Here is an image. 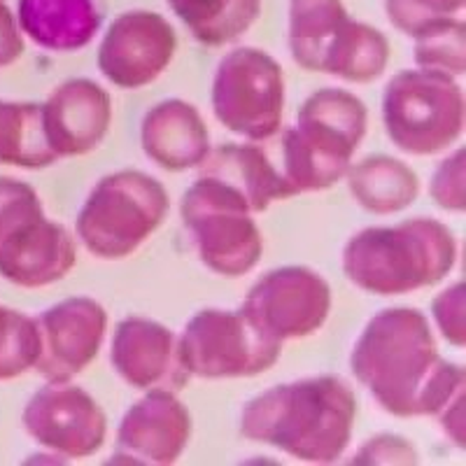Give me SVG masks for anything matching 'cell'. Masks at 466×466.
Wrapping results in <instances>:
<instances>
[{"label": "cell", "mask_w": 466, "mask_h": 466, "mask_svg": "<svg viewBox=\"0 0 466 466\" xmlns=\"http://www.w3.org/2000/svg\"><path fill=\"white\" fill-rule=\"evenodd\" d=\"M357 397L339 376L282 382L245 403L240 434L301 461L340 460L352 441Z\"/></svg>", "instance_id": "1"}, {"label": "cell", "mask_w": 466, "mask_h": 466, "mask_svg": "<svg viewBox=\"0 0 466 466\" xmlns=\"http://www.w3.org/2000/svg\"><path fill=\"white\" fill-rule=\"evenodd\" d=\"M434 334L415 308H385L355 343L350 369L390 415L415 418L441 366Z\"/></svg>", "instance_id": "2"}, {"label": "cell", "mask_w": 466, "mask_h": 466, "mask_svg": "<svg viewBox=\"0 0 466 466\" xmlns=\"http://www.w3.org/2000/svg\"><path fill=\"white\" fill-rule=\"evenodd\" d=\"M457 259L451 228L431 218L355 233L343 249V273L360 289L399 297L443 280Z\"/></svg>", "instance_id": "3"}, {"label": "cell", "mask_w": 466, "mask_h": 466, "mask_svg": "<svg viewBox=\"0 0 466 466\" xmlns=\"http://www.w3.org/2000/svg\"><path fill=\"white\" fill-rule=\"evenodd\" d=\"M364 103L343 89H319L299 110L297 127L282 131V175L297 194L339 185L366 136Z\"/></svg>", "instance_id": "4"}, {"label": "cell", "mask_w": 466, "mask_h": 466, "mask_svg": "<svg viewBox=\"0 0 466 466\" xmlns=\"http://www.w3.org/2000/svg\"><path fill=\"white\" fill-rule=\"evenodd\" d=\"M289 49L301 68L366 85L390 64L378 28L355 22L340 0H289Z\"/></svg>", "instance_id": "5"}, {"label": "cell", "mask_w": 466, "mask_h": 466, "mask_svg": "<svg viewBox=\"0 0 466 466\" xmlns=\"http://www.w3.org/2000/svg\"><path fill=\"white\" fill-rule=\"evenodd\" d=\"M75 261L73 236L47 219L35 189L0 175V276L35 289L68 276Z\"/></svg>", "instance_id": "6"}, {"label": "cell", "mask_w": 466, "mask_h": 466, "mask_svg": "<svg viewBox=\"0 0 466 466\" xmlns=\"http://www.w3.org/2000/svg\"><path fill=\"white\" fill-rule=\"evenodd\" d=\"M164 185L140 170H119L91 189L77 215V236L98 259L131 257L168 215Z\"/></svg>", "instance_id": "7"}, {"label": "cell", "mask_w": 466, "mask_h": 466, "mask_svg": "<svg viewBox=\"0 0 466 466\" xmlns=\"http://www.w3.org/2000/svg\"><path fill=\"white\" fill-rule=\"evenodd\" d=\"M382 122L390 140L406 154H439L464 131V91L451 75L401 70L385 86Z\"/></svg>", "instance_id": "8"}, {"label": "cell", "mask_w": 466, "mask_h": 466, "mask_svg": "<svg viewBox=\"0 0 466 466\" xmlns=\"http://www.w3.org/2000/svg\"><path fill=\"white\" fill-rule=\"evenodd\" d=\"M182 219L212 273L240 278L259 264L264 240L252 210L222 182L201 175L182 197Z\"/></svg>", "instance_id": "9"}, {"label": "cell", "mask_w": 466, "mask_h": 466, "mask_svg": "<svg viewBox=\"0 0 466 466\" xmlns=\"http://www.w3.org/2000/svg\"><path fill=\"white\" fill-rule=\"evenodd\" d=\"M177 352L189 376L227 380L273 369L282 355V343L261 334L240 308H206L187 322L177 339Z\"/></svg>", "instance_id": "10"}, {"label": "cell", "mask_w": 466, "mask_h": 466, "mask_svg": "<svg viewBox=\"0 0 466 466\" xmlns=\"http://www.w3.org/2000/svg\"><path fill=\"white\" fill-rule=\"evenodd\" d=\"M212 110L236 136L268 140L280 131L285 77L276 58L255 47H238L222 58L212 80Z\"/></svg>", "instance_id": "11"}, {"label": "cell", "mask_w": 466, "mask_h": 466, "mask_svg": "<svg viewBox=\"0 0 466 466\" xmlns=\"http://www.w3.org/2000/svg\"><path fill=\"white\" fill-rule=\"evenodd\" d=\"M240 310L261 334L278 343L306 339L327 322L331 289L319 273L306 266H282L259 278Z\"/></svg>", "instance_id": "12"}, {"label": "cell", "mask_w": 466, "mask_h": 466, "mask_svg": "<svg viewBox=\"0 0 466 466\" xmlns=\"http://www.w3.org/2000/svg\"><path fill=\"white\" fill-rule=\"evenodd\" d=\"M22 422L37 445L64 460L96 455L107 434V420L101 406L82 387L70 382L40 387L24 408Z\"/></svg>", "instance_id": "13"}, {"label": "cell", "mask_w": 466, "mask_h": 466, "mask_svg": "<svg viewBox=\"0 0 466 466\" xmlns=\"http://www.w3.org/2000/svg\"><path fill=\"white\" fill-rule=\"evenodd\" d=\"M35 327L40 352L33 369L47 382H70L101 352L107 313L94 299L73 297L43 310Z\"/></svg>", "instance_id": "14"}, {"label": "cell", "mask_w": 466, "mask_h": 466, "mask_svg": "<svg viewBox=\"0 0 466 466\" xmlns=\"http://www.w3.org/2000/svg\"><path fill=\"white\" fill-rule=\"evenodd\" d=\"M177 37L157 12H124L107 26L98 47V68L122 89H140L168 68Z\"/></svg>", "instance_id": "15"}, {"label": "cell", "mask_w": 466, "mask_h": 466, "mask_svg": "<svg viewBox=\"0 0 466 466\" xmlns=\"http://www.w3.org/2000/svg\"><path fill=\"white\" fill-rule=\"evenodd\" d=\"M191 436V415L170 390H147L119 422L112 461L173 464Z\"/></svg>", "instance_id": "16"}, {"label": "cell", "mask_w": 466, "mask_h": 466, "mask_svg": "<svg viewBox=\"0 0 466 466\" xmlns=\"http://www.w3.org/2000/svg\"><path fill=\"white\" fill-rule=\"evenodd\" d=\"M110 360L122 380L136 390H182L189 373L180 361L177 336L149 318H127L116 324Z\"/></svg>", "instance_id": "17"}, {"label": "cell", "mask_w": 466, "mask_h": 466, "mask_svg": "<svg viewBox=\"0 0 466 466\" xmlns=\"http://www.w3.org/2000/svg\"><path fill=\"white\" fill-rule=\"evenodd\" d=\"M110 119L107 91L82 77L58 85L43 103L45 136L56 159L94 152L107 136Z\"/></svg>", "instance_id": "18"}, {"label": "cell", "mask_w": 466, "mask_h": 466, "mask_svg": "<svg viewBox=\"0 0 466 466\" xmlns=\"http://www.w3.org/2000/svg\"><path fill=\"white\" fill-rule=\"evenodd\" d=\"M140 143L149 159L170 173L197 168L210 154L203 116L191 103L177 98L159 103L145 115Z\"/></svg>", "instance_id": "19"}, {"label": "cell", "mask_w": 466, "mask_h": 466, "mask_svg": "<svg viewBox=\"0 0 466 466\" xmlns=\"http://www.w3.org/2000/svg\"><path fill=\"white\" fill-rule=\"evenodd\" d=\"M16 22L37 47L75 52L101 28L103 0H19Z\"/></svg>", "instance_id": "20"}, {"label": "cell", "mask_w": 466, "mask_h": 466, "mask_svg": "<svg viewBox=\"0 0 466 466\" xmlns=\"http://www.w3.org/2000/svg\"><path fill=\"white\" fill-rule=\"evenodd\" d=\"M203 164L206 166L201 175H208L236 191L248 203L252 215L264 212L273 201L297 197L285 175L270 164L268 154L257 145H222Z\"/></svg>", "instance_id": "21"}, {"label": "cell", "mask_w": 466, "mask_h": 466, "mask_svg": "<svg viewBox=\"0 0 466 466\" xmlns=\"http://www.w3.org/2000/svg\"><path fill=\"white\" fill-rule=\"evenodd\" d=\"M348 182L357 203L373 215L406 210L420 194V180L413 168L385 154L350 166Z\"/></svg>", "instance_id": "22"}, {"label": "cell", "mask_w": 466, "mask_h": 466, "mask_svg": "<svg viewBox=\"0 0 466 466\" xmlns=\"http://www.w3.org/2000/svg\"><path fill=\"white\" fill-rule=\"evenodd\" d=\"M170 10L208 47L238 40L261 15V0H168Z\"/></svg>", "instance_id": "23"}, {"label": "cell", "mask_w": 466, "mask_h": 466, "mask_svg": "<svg viewBox=\"0 0 466 466\" xmlns=\"http://www.w3.org/2000/svg\"><path fill=\"white\" fill-rule=\"evenodd\" d=\"M56 161L45 136L43 103L0 101V164L47 168Z\"/></svg>", "instance_id": "24"}, {"label": "cell", "mask_w": 466, "mask_h": 466, "mask_svg": "<svg viewBox=\"0 0 466 466\" xmlns=\"http://www.w3.org/2000/svg\"><path fill=\"white\" fill-rule=\"evenodd\" d=\"M415 64L420 70H434V73L464 75L466 70V28L457 16L451 19H436L424 24L415 33Z\"/></svg>", "instance_id": "25"}, {"label": "cell", "mask_w": 466, "mask_h": 466, "mask_svg": "<svg viewBox=\"0 0 466 466\" xmlns=\"http://www.w3.org/2000/svg\"><path fill=\"white\" fill-rule=\"evenodd\" d=\"M40 352L35 319L0 306V380H12L33 369Z\"/></svg>", "instance_id": "26"}, {"label": "cell", "mask_w": 466, "mask_h": 466, "mask_svg": "<svg viewBox=\"0 0 466 466\" xmlns=\"http://www.w3.org/2000/svg\"><path fill=\"white\" fill-rule=\"evenodd\" d=\"M464 5L466 0H385V12L399 31L415 35L424 24L457 16Z\"/></svg>", "instance_id": "27"}, {"label": "cell", "mask_w": 466, "mask_h": 466, "mask_svg": "<svg viewBox=\"0 0 466 466\" xmlns=\"http://www.w3.org/2000/svg\"><path fill=\"white\" fill-rule=\"evenodd\" d=\"M464 173H466V152L464 147L451 154L431 175V198L439 203V208L451 212L464 210Z\"/></svg>", "instance_id": "28"}, {"label": "cell", "mask_w": 466, "mask_h": 466, "mask_svg": "<svg viewBox=\"0 0 466 466\" xmlns=\"http://www.w3.org/2000/svg\"><path fill=\"white\" fill-rule=\"evenodd\" d=\"M434 319L439 324L441 334L448 343L460 345L464 348L466 343V324H464V310H466V285L457 282V285L448 287L441 291L434 299Z\"/></svg>", "instance_id": "29"}, {"label": "cell", "mask_w": 466, "mask_h": 466, "mask_svg": "<svg viewBox=\"0 0 466 466\" xmlns=\"http://www.w3.org/2000/svg\"><path fill=\"white\" fill-rule=\"evenodd\" d=\"M355 464H418L415 448L401 436L382 434L373 436L369 443L361 445V451L355 455Z\"/></svg>", "instance_id": "30"}, {"label": "cell", "mask_w": 466, "mask_h": 466, "mask_svg": "<svg viewBox=\"0 0 466 466\" xmlns=\"http://www.w3.org/2000/svg\"><path fill=\"white\" fill-rule=\"evenodd\" d=\"M24 54V37L16 16L5 3H0V68L15 64Z\"/></svg>", "instance_id": "31"}, {"label": "cell", "mask_w": 466, "mask_h": 466, "mask_svg": "<svg viewBox=\"0 0 466 466\" xmlns=\"http://www.w3.org/2000/svg\"><path fill=\"white\" fill-rule=\"evenodd\" d=\"M0 3H3V0H0Z\"/></svg>", "instance_id": "32"}]
</instances>
